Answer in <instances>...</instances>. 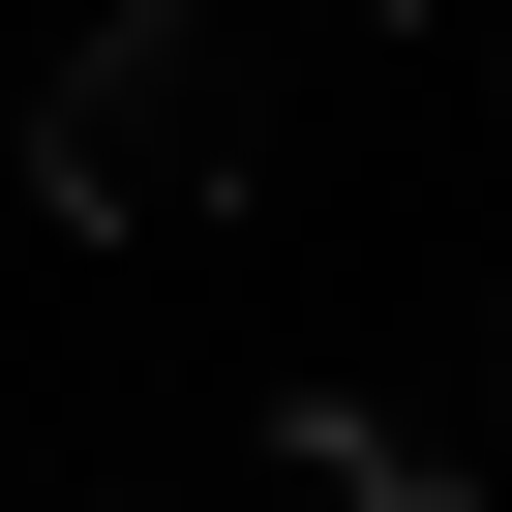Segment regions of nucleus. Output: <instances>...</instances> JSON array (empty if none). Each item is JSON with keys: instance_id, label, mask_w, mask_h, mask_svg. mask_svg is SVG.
Here are the masks:
<instances>
[{"instance_id": "1", "label": "nucleus", "mask_w": 512, "mask_h": 512, "mask_svg": "<svg viewBox=\"0 0 512 512\" xmlns=\"http://www.w3.org/2000/svg\"><path fill=\"white\" fill-rule=\"evenodd\" d=\"M31 181H61L91 241L211 211V181H241V31H211V0H121V31L61 61V121H31Z\"/></svg>"}, {"instance_id": "2", "label": "nucleus", "mask_w": 512, "mask_h": 512, "mask_svg": "<svg viewBox=\"0 0 512 512\" xmlns=\"http://www.w3.org/2000/svg\"><path fill=\"white\" fill-rule=\"evenodd\" d=\"M211 31H422V0H211Z\"/></svg>"}]
</instances>
